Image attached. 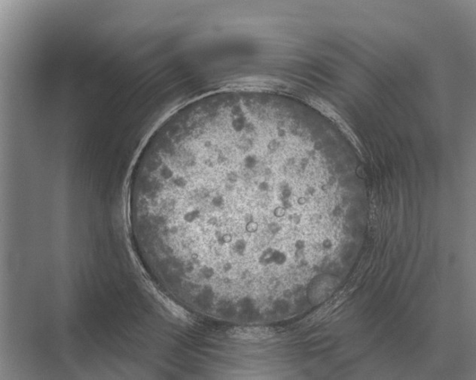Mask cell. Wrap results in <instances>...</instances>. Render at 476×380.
<instances>
[{"instance_id": "cell-1", "label": "cell", "mask_w": 476, "mask_h": 380, "mask_svg": "<svg viewBox=\"0 0 476 380\" xmlns=\"http://www.w3.org/2000/svg\"><path fill=\"white\" fill-rule=\"evenodd\" d=\"M227 334L233 340L261 342L274 338L275 331L267 327H236L231 328Z\"/></svg>"}]
</instances>
